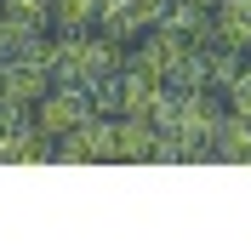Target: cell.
Instances as JSON below:
<instances>
[{"mask_svg":"<svg viewBox=\"0 0 251 251\" xmlns=\"http://www.w3.org/2000/svg\"><path fill=\"white\" fill-rule=\"evenodd\" d=\"M86 114H92V109H86V92H80V86H63V80H51L46 92L29 103V120H34V131H40L46 143L69 137Z\"/></svg>","mask_w":251,"mask_h":251,"instance_id":"obj_1","label":"cell"},{"mask_svg":"<svg viewBox=\"0 0 251 251\" xmlns=\"http://www.w3.org/2000/svg\"><path fill=\"white\" fill-rule=\"evenodd\" d=\"M0 160L23 166V160H46V137L34 131L29 109H0Z\"/></svg>","mask_w":251,"mask_h":251,"instance_id":"obj_2","label":"cell"},{"mask_svg":"<svg viewBox=\"0 0 251 251\" xmlns=\"http://www.w3.org/2000/svg\"><path fill=\"white\" fill-rule=\"evenodd\" d=\"M46 86H51L46 69H34L23 57H6V69H0V109H29Z\"/></svg>","mask_w":251,"mask_h":251,"instance_id":"obj_3","label":"cell"},{"mask_svg":"<svg viewBox=\"0 0 251 251\" xmlns=\"http://www.w3.org/2000/svg\"><path fill=\"white\" fill-rule=\"evenodd\" d=\"M160 92H166V80L143 75V69H131V63H120V114H131V120H149L160 103Z\"/></svg>","mask_w":251,"mask_h":251,"instance_id":"obj_4","label":"cell"},{"mask_svg":"<svg viewBox=\"0 0 251 251\" xmlns=\"http://www.w3.org/2000/svg\"><path fill=\"white\" fill-rule=\"evenodd\" d=\"M211 154L228 160V166H251V120L223 114V126L211 131Z\"/></svg>","mask_w":251,"mask_h":251,"instance_id":"obj_5","label":"cell"},{"mask_svg":"<svg viewBox=\"0 0 251 251\" xmlns=\"http://www.w3.org/2000/svg\"><path fill=\"white\" fill-rule=\"evenodd\" d=\"M154 126L149 120H131V114H120L114 120V160H154Z\"/></svg>","mask_w":251,"mask_h":251,"instance_id":"obj_6","label":"cell"},{"mask_svg":"<svg viewBox=\"0 0 251 251\" xmlns=\"http://www.w3.org/2000/svg\"><path fill=\"white\" fill-rule=\"evenodd\" d=\"M97 6H103V0H46V17H51L57 34H80V29L97 23Z\"/></svg>","mask_w":251,"mask_h":251,"instance_id":"obj_7","label":"cell"},{"mask_svg":"<svg viewBox=\"0 0 251 251\" xmlns=\"http://www.w3.org/2000/svg\"><path fill=\"white\" fill-rule=\"evenodd\" d=\"M86 109L103 114V120H120V75H103V80H86Z\"/></svg>","mask_w":251,"mask_h":251,"instance_id":"obj_8","label":"cell"},{"mask_svg":"<svg viewBox=\"0 0 251 251\" xmlns=\"http://www.w3.org/2000/svg\"><path fill=\"white\" fill-rule=\"evenodd\" d=\"M223 109L240 114V120H251V57H246V69H240V75L223 86Z\"/></svg>","mask_w":251,"mask_h":251,"instance_id":"obj_9","label":"cell"},{"mask_svg":"<svg viewBox=\"0 0 251 251\" xmlns=\"http://www.w3.org/2000/svg\"><path fill=\"white\" fill-rule=\"evenodd\" d=\"M114 6H126V17H131L137 29H154L160 17H166V6H172V0H114Z\"/></svg>","mask_w":251,"mask_h":251,"instance_id":"obj_10","label":"cell"},{"mask_svg":"<svg viewBox=\"0 0 251 251\" xmlns=\"http://www.w3.org/2000/svg\"><path fill=\"white\" fill-rule=\"evenodd\" d=\"M188 6H200V12H211V6H217V0H188Z\"/></svg>","mask_w":251,"mask_h":251,"instance_id":"obj_11","label":"cell"},{"mask_svg":"<svg viewBox=\"0 0 251 251\" xmlns=\"http://www.w3.org/2000/svg\"><path fill=\"white\" fill-rule=\"evenodd\" d=\"M246 57H251V51H246Z\"/></svg>","mask_w":251,"mask_h":251,"instance_id":"obj_12","label":"cell"}]
</instances>
